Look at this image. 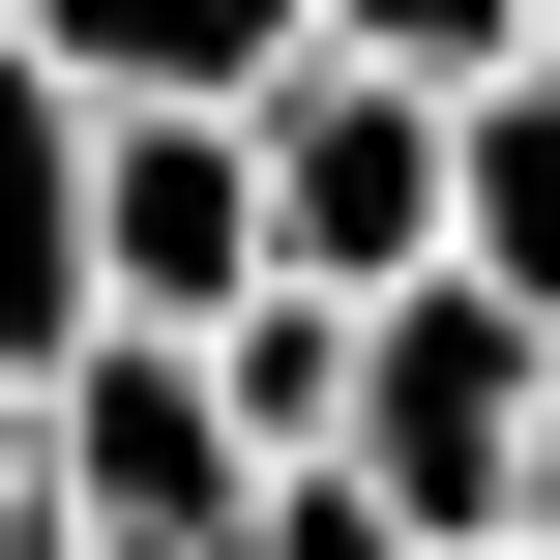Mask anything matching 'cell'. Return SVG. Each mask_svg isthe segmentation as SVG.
I'll use <instances>...</instances> for the list:
<instances>
[{"mask_svg": "<svg viewBox=\"0 0 560 560\" xmlns=\"http://www.w3.org/2000/svg\"><path fill=\"white\" fill-rule=\"evenodd\" d=\"M532 384H560V354L502 325V295H384V325H354V443H325V472H354L413 560H502V502H532Z\"/></svg>", "mask_w": 560, "mask_h": 560, "instance_id": "1", "label": "cell"}, {"mask_svg": "<svg viewBox=\"0 0 560 560\" xmlns=\"http://www.w3.org/2000/svg\"><path fill=\"white\" fill-rule=\"evenodd\" d=\"M236 177H266V295H325V325H384V295H443V118H413V89H354V59H295V89L236 118Z\"/></svg>", "mask_w": 560, "mask_h": 560, "instance_id": "2", "label": "cell"}, {"mask_svg": "<svg viewBox=\"0 0 560 560\" xmlns=\"http://www.w3.org/2000/svg\"><path fill=\"white\" fill-rule=\"evenodd\" d=\"M30 502H59L89 560H236V502H266V472H236V413H207V354H148V325H89V354L30 384Z\"/></svg>", "mask_w": 560, "mask_h": 560, "instance_id": "3", "label": "cell"}, {"mask_svg": "<svg viewBox=\"0 0 560 560\" xmlns=\"http://www.w3.org/2000/svg\"><path fill=\"white\" fill-rule=\"evenodd\" d=\"M236 295H266V177H236V118H89V325L207 354Z\"/></svg>", "mask_w": 560, "mask_h": 560, "instance_id": "4", "label": "cell"}, {"mask_svg": "<svg viewBox=\"0 0 560 560\" xmlns=\"http://www.w3.org/2000/svg\"><path fill=\"white\" fill-rule=\"evenodd\" d=\"M0 59L59 118H266L295 89V0H0Z\"/></svg>", "mask_w": 560, "mask_h": 560, "instance_id": "5", "label": "cell"}, {"mask_svg": "<svg viewBox=\"0 0 560 560\" xmlns=\"http://www.w3.org/2000/svg\"><path fill=\"white\" fill-rule=\"evenodd\" d=\"M59 354H89V118L0 59V413H30Z\"/></svg>", "mask_w": 560, "mask_h": 560, "instance_id": "6", "label": "cell"}, {"mask_svg": "<svg viewBox=\"0 0 560 560\" xmlns=\"http://www.w3.org/2000/svg\"><path fill=\"white\" fill-rule=\"evenodd\" d=\"M443 295H502L560 354V89H472L443 118Z\"/></svg>", "mask_w": 560, "mask_h": 560, "instance_id": "7", "label": "cell"}, {"mask_svg": "<svg viewBox=\"0 0 560 560\" xmlns=\"http://www.w3.org/2000/svg\"><path fill=\"white\" fill-rule=\"evenodd\" d=\"M207 413H236V472H325V443H354V325H325V295H236V325H207Z\"/></svg>", "mask_w": 560, "mask_h": 560, "instance_id": "8", "label": "cell"}, {"mask_svg": "<svg viewBox=\"0 0 560 560\" xmlns=\"http://www.w3.org/2000/svg\"><path fill=\"white\" fill-rule=\"evenodd\" d=\"M295 59H354V89L472 118V89H532V0H295Z\"/></svg>", "mask_w": 560, "mask_h": 560, "instance_id": "9", "label": "cell"}, {"mask_svg": "<svg viewBox=\"0 0 560 560\" xmlns=\"http://www.w3.org/2000/svg\"><path fill=\"white\" fill-rule=\"evenodd\" d=\"M236 560H413V532H384L354 472H266V502H236Z\"/></svg>", "mask_w": 560, "mask_h": 560, "instance_id": "10", "label": "cell"}, {"mask_svg": "<svg viewBox=\"0 0 560 560\" xmlns=\"http://www.w3.org/2000/svg\"><path fill=\"white\" fill-rule=\"evenodd\" d=\"M502 532H532V560H560V384H532V502H502Z\"/></svg>", "mask_w": 560, "mask_h": 560, "instance_id": "11", "label": "cell"}, {"mask_svg": "<svg viewBox=\"0 0 560 560\" xmlns=\"http://www.w3.org/2000/svg\"><path fill=\"white\" fill-rule=\"evenodd\" d=\"M532 89H560V0H532Z\"/></svg>", "mask_w": 560, "mask_h": 560, "instance_id": "12", "label": "cell"}, {"mask_svg": "<svg viewBox=\"0 0 560 560\" xmlns=\"http://www.w3.org/2000/svg\"><path fill=\"white\" fill-rule=\"evenodd\" d=\"M0 472H30V413H0Z\"/></svg>", "mask_w": 560, "mask_h": 560, "instance_id": "13", "label": "cell"}, {"mask_svg": "<svg viewBox=\"0 0 560 560\" xmlns=\"http://www.w3.org/2000/svg\"><path fill=\"white\" fill-rule=\"evenodd\" d=\"M502 560H532V532H502Z\"/></svg>", "mask_w": 560, "mask_h": 560, "instance_id": "14", "label": "cell"}]
</instances>
